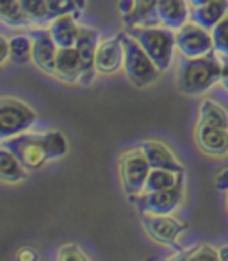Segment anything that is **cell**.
I'll return each mask as SVG.
<instances>
[{
    "label": "cell",
    "instance_id": "obj_26",
    "mask_svg": "<svg viewBox=\"0 0 228 261\" xmlns=\"http://www.w3.org/2000/svg\"><path fill=\"white\" fill-rule=\"evenodd\" d=\"M45 135V145H47L48 160H61L66 152H68V143L62 133L59 130H47Z\"/></svg>",
    "mask_w": 228,
    "mask_h": 261
},
{
    "label": "cell",
    "instance_id": "obj_22",
    "mask_svg": "<svg viewBox=\"0 0 228 261\" xmlns=\"http://www.w3.org/2000/svg\"><path fill=\"white\" fill-rule=\"evenodd\" d=\"M200 123L228 129V113L214 100H203L200 106Z\"/></svg>",
    "mask_w": 228,
    "mask_h": 261
},
{
    "label": "cell",
    "instance_id": "obj_5",
    "mask_svg": "<svg viewBox=\"0 0 228 261\" xmlns=\"http://www.w3.org/2000/svg\"><path fill=\"white\" fill-rule=\"evenodd\" d=\"M2 147L11 150L27 170H36L48 160L45 135H16L13 138L2 140Z\"/></svg>",
    "mask_w": 228,
    "mask_h": 261
},
{
    "label": "cell",
    "instance_id": "obj_20",
    "mask_svg": "<svg viewBox=\"0 0 228 261\" xmlns=\"http://www.w3.org/2000/svg\"><path fill=\"white\" fill-rule=\"evenodd\" d=\"M0 179L4 182H22L27 179V168L4 147L0 150Z\"/></svg>",
    "mask_w": 228,
    "mask_h": 261
},
{
    "label": "cell",
    "instance_id": "obj_10",
    "mask_svg": "<svg viewBox=\"0 0 228 261\" xmlns=\"http://www.w3.org/2000/svg\"><path fill=\"white\" fill-rule=\"evenodd\" d=\"M34 41L32 47V61L41 72L48 75H57L55 70V59H57L59 47L55 45L50 31H32L30 33Z\"/></svg>",
    "mask_w": 228,
    "mask_h": 261
},
{
    "label": "cell",
    "instance_id": "obj_29",
    "mask_svg": "<svg viewBox=\"0 0 228 261\" xmlns=\"http://www.w3.org/2000/svg\"><path fill=\"white\" fill-rule=\"evenodd\" d=\"M57 259H62V261H87L89 259V256H86V254L80 250V247L77 245V243H66V245H62L61 249H59L57 252Z\"/></svg>",
    "mask_w": 228,
    "mask_h": 261
},
{
    "label": "cell",
    "instance_id": "obj_33",
    "mask_svg": "<svg viewBox=\"0 0 228 261\" xmlns=\"http://www.w3.org/2000/svg\"><path fill=\"white\" fill-rule=\"evenodd\" d=\"M9 58V40L8 38H0V63L4 65Z\"/></svg>",
    "mask_w": 228,
    "mask_h": 261
},
{
    "label": "cell",
    "instance_id": "obj_32",
    "mask_svg": "<svg viewBox=\"0 0 228 261\" xmlns=\"http://www.w3.org/2000/svg\"><path fill=\"white\" fill-rule=\"evenodd\" d=\"M16 259H18V261H34V259H38L36 250L29 249V247H25V249H20L18 254H16Z\"/></svg>",
    "mask_w": 228,
    "mask_h": 261
},
{
    "label": "cell",
    "instance_id": "obj_12",
    "mask_svg": "<svg viewBox=\"0 0 228 261\" xmlns=\"http://www.w3.org/2000/svg\"><path fill=\"white\" fill-rule=\"evenodd\" d=\"M75 48L80 56V61H82V77L80 81L82 83H91L96 72V48H98V33L91 27H80L79 38H77Z\"/></svg>",
    "mask_w": 228,
    "mask_h": 261
},
{
    "label": "cell",
    "instance_id": "obj_30",
    "mask_svg": "<svg viewBox=\"0 0 228 261\" xmlns=\"http://www.w3.org/2000/svg\"><path fill=\"white\" fill-rule=\"evenodd\" d=\"M184 259L189 261H200V259H207V261H216L219 259V250L212 249L210 245H200L198 249H194L192 252H189V256H184Z\"/></svg>",
    "mask_w": 228,
    "mask_h": 261
},
{
    "label": "cell",
    "instance_id": "obj_27",
    "mask_svg": "<svg viewBox=\"0 0 228 261\" xmlns=\"http://www.w3.org/2000/svg\"><path fill=\"white\" fill-rule=\"evenodd\" d=\"M214 50L219 54H228V15L212 29Z\"/></svg>",
    "mask_w": 228,
    "mask_h": 261
},
{
    "label": "cell",
    "instance_id": "obj_31",
    "mask_svg": "<svg viewBox=\"0 0 228 261\" xmlns=\"http://www.w3.org/2000/svg\"><path fill=\"white\" fill-rule=\"evenodd\" d=\"M214 185L219 192H228V168H223L214 177Z\"/></svg>",
    "mask_w": 228,
    "mask_h": 261
},
{
    "label": "cell",
    "instance_id": "obj_23",
    "mask_svg": "<svg viewBox=\"0 0 228 261\" xmlns=\"http://www.w3.org/2000/svg\"><path fill=\"white\" fill-rule=\"evenodd\" d=\"M30 38L32 36L16 34L9 40V58L15 65H27L32 59L34 41Z\"/></svg>",
    "mask_w": 228,
    "mask_h": 261
},
{
    "label": "cell",
    "instance_id": "obj_3",
    "mask_svg": "<svg viewBox=\"0 0 228 261\" xmlns=\"http://www.w3.org/2000/svg\"><path fill=\"white\" fill-rule=\"evenodd\" d=\"M121 40H123L125 48V72L127 77L132 81V84L138 88L150 86L160 77L162 70L152 61L148 54L143 50V47L127 33H121Z\"/></svg>",
    "mask_w": 228,
    "mask_h": 261
},
{
    "label": "cell",
    "instance_id": "obj_36",
    "mask_svg": "<svg viewBox=\"0 0 228 261\" xmlns=\"http://www.w3.org/2000/svg\"><path fill=\"white\" fill-rule=\"evenodd\" d=\"M219 259L228 261V245H224V247H221V249H219Z\"/></svg>",
    "mask_w": 228,
    "mask_h": 261
},
{
    "label": "cell",
    "instance_id": "obj_21",
    "mask_svg": "<svg viewBox=\"0 0 228 261\" xmlns=\"http://www.w3.org/2000/svg\"><path fill=\"white\" fill-rule=\"evenodd\" d=\"M178 185H184V172H171L162 168H152L146 181L145 192H157V190L175 188Z\"/></svg>",
    "mask_w": 228,
    "mask_h": 261
},
{
    "label": "cell",
    "instance_id": "obj_35",
    "mask_svg": "<svg viewBox=\"0 0 228 261\" xmlns=\"http://www.w3.org/2000/svg\"><path fill=\"white\" fill-rule=\"evenodd\" d=\"M221 65H223V72H221V83L228 90V54H224V58L221 59Z\"/></svg>",
    "mask_w": 228,
    "mask_h": 261
},
{
    "label": "cell",
    "instance_id": "obj_7",
    "mask_svg": "<svg viewBox=\"0 0 228 261\" xmlns=\"http://www.w3.org/2000/svg\"><path fill=\"white\" fill-rule=\"evenodd\" d=\"M182 195H184V185L175 188L157 190V192H143L139 195L128 197L131 202L138 207L141 213L153 215H170L180 206Z\"/></svg>",
    "mask_w": 228,
    "mask_h": 261
},
{
    "label": "cell",
    "instance_id": "obj_9",
    "mask_svg": "<svg viewBox=\"0 0 228 261\" xmlns=\"http://www.w3.org/2000/svg\"><path fill=\"white\" fill-rule=\"evenodd\" d=\"M141 222L145 225L146 232L152 236L155 242L162 245L177 247V238L182 231H185L187 225L178 222L175 217L170 215H153V213H143Z\"/></svg>",
    "mask_w": 228,
    "mask_h": 261
},
{
    "label": "cell",
    "instance_id": "obj_15",
    "mask_svg": "<svg viewBox=\"0 0 228 261\" xmlns=\"http://www.w3.org/2000/svg\"><path fill=\"white\" fill-rule=\"evenodd\" d=\"M48 31H50L52 38H54L55 45L59 48H68V47H75L80 27L77 25L75 16L61 15L57 18H54V22H52Z\"/></svg>",
    "mask_w": 228,
    "mask_h": 261
},
{
    "label": "cell",
    "instance_id": "obj_17",
    "mask_svg": "<svg viewBox=\"0 0 228 261\" xmlns=\"http://www.w3.org/2000/svg\"><path fill=\"white\" fill-rule=\"evenodd\" d=\"M228 15V0H212L207 4L194 8L191 20L203 29H214Z\"/></svg>",
    "mask_w": 228,
    "mask_h": 261
},
{
    "label": "cell",
    "instance_id": "obj_37",
    "mask_svg": "<svg viewBox=\"0 0 228 261\" xmlns=\"http://www.w3.org/2000/svg\"><path fill=\"white\" fill-rule=\"evenodd\" d=\"M207 2H212V0H189V4H191L192 8H200V6L207 4Z\"/></svg>",
    "mask_w": 228,
    "mask_h": 261
},
{
    "label": "cell",
    "instance_id": "obj_4",
    "mask_svg": "<svg viewBox=\"0 0 228 261\" xmlns=\"http://www.w3.org/2000/svg\"><path fill=\"white\" fill-rule=\"evenodd\" d=\"M120 179L123 185V192L128 197L139 195L145 192L146 181L152 172L148 160H146L143 149H132L120 158Z\"/></svg>",
    "mask_w": 228,
    "mask_h": 261
},
{
    "label": "cell",
    "instance_id": "obj_19",
    "mask_svg": "<svg viewBox=\"0 0 228 261\" xmlns=\"http://www.w3.org/2000/svg\"><path fill=\"white\" fill-rule=\"evenodd\" d=\"M123 23L127 27H150L160 23L159 13H157V0H134V8L131 15L123 16Z\"/></svg>",
    "mask_w": 228,
    "mask_h": 261
},
{
    "label": "cell",
    "instance_id": "obj_1",
    "mask_svg": "<svg viewBox=\"0 0 228 261\" xmlns=\"http://www.w3.org/2000/svg\"><path fill=\"white\" fill-rule=\"evenodd\" d=\"M221 72L223 65L214 50L200 58H185L178 68L177 86L187 95L205 93L214 83L221 81Z\"/></svg>",
    "mask_w": 228,
    "mask_h": 261
},
{
    "label": "cell",
    "instance_id": "obj_16",
    "mask_svg": "<svg viewBox=\"0 0 228 261\" xmlns=\"http://www.w3.org/2000/svg\"><path fill=\"white\" fill-rule=\"evenodd\" d=\"M157 13L164 27L180 29L189 18L185 0H157Z\"/></svg>",
    "mask_w": 228,
    "mask_h": 261
},
{
    "label": "cell",
    "instance_id": "obj_6",
    "mask_svg": "<svg viewBox=\"0 0 228 261\" xmlns=\"http://www.w3.org/2000/svg\"><path fill=\"white\" fill-rule=\"evenodd\" d=\"M36 122V113L22 100L4 97L0 100V138L22 135Z\"/></svg>",
    "mask_w": 228,
    "mask_h": 261
},
{
    "label": "cell",
    "instance_id": "obj_25",
    "mask_svg": "<svg viewBox=\"0 0 228 261\" xmlns=\"http://www.w3.org/2000/svg\"><path fill=\"white\" fill-rule=\"evenodd\" d=\"M0 18L9 25H29V16L23 13L20 0H0Z\"/></svg>",
    "mask_w": 228,
    "mask_h": 261
},
{
    "label": "cell",
    "instance_id": "obj_13",
    "mask_svg": "<svg viewBox=\"0 0 228 261\" xmlns=\"http://www.w3.org/2000/svg\"><path fill=\"white\" fill-rule=\"evenodd\" d=\"M196 143L209 156H226L228 154V129L200 123L196 127Z\"/></svg>",
    "mask_w": 228,
    "mask_h": 261
},
{
    "label": "cell",
    "instance_id": "obj_14",
    "mask_svg": "<svg viewBox=\"0 0 228 261\" xmlns=\"http://www.w3.org/2000/svg\"><path fill=\"white\" fill-rule=\"evenodd\" d=\"M141 149L152 168H162V170H171V172H184L182 163L173 156V152H171L164 143L145 142L141 145Z\"/></svg>",
    "mask_w": 228,
    "mask_h": 261
},
{
    "label": "cell",
    "instance_id": "obj_38",
    "mask_svg": "<svg viewBox=\"0 0 228 261\" xmlns=\"http://www.w3.org/2000/svg\"><path fill=\"white\" fill-rule=\"evenodd\" d=\"M77 2V8H79V11H82L84 8H86V0H75Z\"/></svg>",
    "mask_w": 228,
    "mask_h": 261
},
{
    "label": "cell",
    "instance_id": "obj_2",
    "mask_svg": "<svg viewBox=\"0 0 228 261\" xmlns=\"http://www.w3.org/2000/svg\"><path fill=\"white\" fill-rule=\"evenodd\" d=\"M127 34H131L136 41L143 47V50L152 58V61L159 66L162 72H166L171 65V58H173V50L177 47V34L173 29L166 27H145V25H136L128 27Z\"/></svg>",
    "mask_w": 228,
    "mask_h": 261
},
{
    "label": "cell",
    "instance_id": "obj_34",
    "mask_svg": "<svg viewBox=\"0 0 228 261\" xmlns=\"http://www.w3.org/2000/svg\"><path fill=\"white\" fill-rule=\"evenodd\" d=\"M132 8H134V0H118V11L121 13V16L131 15Z\"/></svg>",
    "mask_w": 228,
    "mask_h": 261
},
{
    "label": "cell",
    "instance_id": "obj_18",
    "mask_svg": "<svg viewBox=\"0 0 228 261\" xmlns=\"http://www.w3.org/2000/svg\"><path fill=\"white\" fill-rule=\"evenodd\" d=\"M55 70H57V77L70 81V83L82 77V61H80V56L75 47L59 48L57 59H55Z\"/></svg>",
    "mask_w": 228,
    "mask_h": 261
},
{
    "label": "cell",
    "instance_id": "obj_28",
    "mask_svg": "<svg viewBox=\"0 0 228 261\" xmlns=\"http://www.w3.org/2000/svg\"><path fill=\"white\" fill-rule=\"evenodd\" d=\"M48 8L50 11L55 15V18L61 15H79V8H77V2L75 0H47Z\"/></svg>",
    "mask_w": 228,
    "mask_h": 261
},
{
    "label": "cell",
    "instance_id": "obj_11",
    "mask_svg": "<svg viewBox=\"0 0 228 261\" xmlns=\"http://www.w3.org/2000/svg\"><path fill=\"white\" fill-rule=\"evenodd\" d=\"M125 63V48H123V40H121V33L114 38L104 40L102 43H98L96 48V66L98 73H114L121 68V65Z\"/></svg>",
    "mask_w": 228,
    "mask_h": 261
},
{
    "label": "cell",
    "instance_id": "obj_8",
    "mask_svg": "<svg viewBox=\"0 0 228 261\" xmlns=\"http://www.w3.org/2000/svg\"><path fill=\"white\" fill-rule=\"evenodd\" d=\"M177 48L184 54V58H200L214 50L212 34L198 23H184L177 29Z\"/></svg>",
    "mask_w": 228,
    "mask_h": 261
},
{
    "label": "cell",
    "instance_id": "obj_24",
    "mask_svg": "<svg viewBox=\"0 0 228 261\" xmlns=\"http://www.w3.org/2000/svg\"><path fill=\"white\" fill-rule=\"evenodd\" d=\"M22 9L27 16H29L30 22L34 23H47L54 22L55 15L50 11L47 0H20Z\"/></svg>",
    "mask_w": 228,
    "mask_h": 261
}]
</instances>
